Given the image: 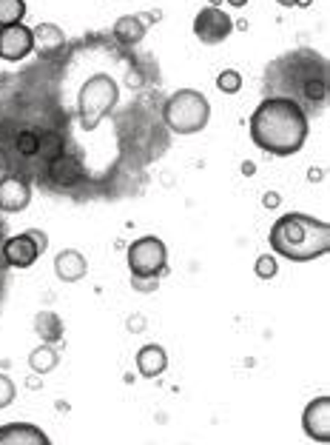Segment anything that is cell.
Wrapping results in <instances>:
<instances>
[{
	"label": "cell",
	"mask_w": 330,
	"mask_h": 445,
	"mask_svg": "<svg viewBox=\"0 0 330 445\" xmlns=\"http://www.w3.org/2000/svg\"><path fill=\"white\" fill-rule=\"evenodd\" d=\"M251 140L277 157H290L308 140V114L290 97H267L256 106L248 123Z\"/></svg>",
	"instance_id": "1"
},
{
	"label": "cell",
	"mask_w": 330,
	"mask_h": 445,
	"mask_svg": "<svg viewBox=\"0 0 330 445\" xmlns=\"http://www.w3.org/2000/svg\"><path fill=\"white\" fill-rule=\"evenodd\" d=\"M271 249L290 263H311L330 251V226L311 214H282L267 234Z\"/></svg>",
	"instance_id": "2"
},
{
	"label": "cell",
	"mask_w": 330,
	"mask_h": 445,
	"mask_svg": "<svg viewBox=\"0 0 330 445\" xmlns=\"http://www.w3.org/2000/svg\"><path fill=\"white\" fill-rule=\"evenodd\" d=\"M165 126L176 134H197L211 120V103L197 88H179L163 106Z\"/></svg>",
	"instance_id": "3"
},
{
	"label": "cell",
	"mask_w": 330,
	"mask_h": 445,
	"mask_svg": "<svg viewBox=\"0 0 330 445\" xmlns=\"http://www.w3.org/2000/svg\"><path fill=\"white\" fill-rule=\"evenodd\" d=\"M117 100H119V86L111 75L97 72L88 77L77 95V114L83 132H94L103 123V117L117 106Z\"/></svg>",
	"instance_id": "4"
},
{
	"label": "cell",
	"mask_w": 330,
	"mask_h": 445,
	"mask_svg": "<svg viewBox=\"0 0 330 445\" xmlns=\"http://www.w3.org/2000/svg\"><path fill=\"white\" fill-rule=\"evenodd\" d=\"M131 277H165L168 274V249L160 237L145 234L129 246Z\"/></svg>",
	"instance_id": "5"
},
{
	"label": "cell",
	"mask_w": 330,
	"mask_h": 445,
	"mask_svg": "<svg viewBox=\"0 0 330 445\" xmlns=\"http://www.w3.org/2000/svg\"><path fill=\"white\" fill-rule=\"evenodd\" d=\"M233 32V17L225 9H214V6H205L197 12L194 17V35L197 40H202L205 46H217L225 43Z\"/></svg>",
	"instance_id": "6"
},
{
	"label": "cell",
	"mask_w": 330,
	"mask_h": 445,
	"mask_svg": "<svg viewBox=\"0 0 330 445\" xmlns=\"http://www.w3.org/2000/svg\"><path fill=\"white\" fill-rule=\"evenodd\" d=\"M32 52H35V38H32V29L28 26L15 23V26L0 29V57H3V61L17 63Z\"/></svg>",
	"instance_id": "7"
},
{
	"label": "cell",
	"mask_w": 330,
	"mask_h": 445,
	"mask_svg": "<svg viewBox=\"0 0 330 445\" xmlns=\"http://www.w3.org/2000/svg\"><path fill=\"white\" fill-rule=\"evenodd\" d=\"M302 428L313 442H319V445L330 442V397H316L305 405Z\"/></svg>",
	"instance_id": "8"
},
{
	"label": "cell",
	"mask_w": 330,
	"mask_h": 445,
	"mask_svg": "<svg viewBox=\"0 0 330 445\" xmlns=\"http://www.w3.org/2000/svg\"><path fill=\"white\" fill-rule=\"evenodd\" d=\"M28 203H32V186L17 174H6L0 180V212L15 214V212H23Z\"/></svg>",
	"instance_id": "9"
},
{
	"label": "cell",
	"mask_w": 330,
	"mask_h": 445,
	"mask_svg": "<svg viewBox=\"0 0 330 445\" xmlns=\"http://www.w3.org/2000/svg\"><path fill=\"white\" fill-rule=\"evenodd\" d=\"M40 257V249L28 240V234H15L9 237V240L3 243V260L6 265H12V269H32V265L38 263Z\"/></svg>",
	"instance_id": "10"
},
{
	"label": "cell",
	"mask_w": 330,
	"mask_h": 445,
	"mask_svg": "<svg viewBox=\"0 0 330 445\" xmlns=\"http://www.w3.org/2000/svg\"><path fill=\"white\" fill-rule=\"evenodd\" d=\"M0 445H51V439L40 426L17 420L0 426Z\"/></svg>",
	"instance_id": "11"
},
{
	"label": "cell",
	"mask_w": 330,
	"mask_h": 445,
	"mask_svg": "<svg viewBox=\"0 0 330 445\" xmlns=\"http://www.w3.org/2000/svg\"><path fill=\"white\" fill-rule=\"evenodd\" d=\"M49 177L54 180V186H60V189H72V186L83 183L85 171H83V163H80L74 155H66V152H63L57 160L49 163Z\"/></svg>",
	"instance_id": "12"
},
{
	"label": "cell",
	"mask_w": 330,
	"mask_h": 445,
	"mask_svg": "<svg viewBox=\"0 0 330 445\" xmlns=\"http://www.w3.org/2000/svg\"><path fill=\"white\" fill-rule=\"evenodd\" d=\"M165 368H168V354H165L163 345L148 343V345H142V348L137 351V371H140L145 380L163 377Z\"/></svg>",
	"instance_id": "13"
},
{
	"label": "cell",
	"mask_w": 330,
	"mask_h": 445,
	"mask_svg": "<svg viewBox=\"0 0 330 445\" xmlns=\"http://www.w3.org/2000/svg\"><path fill=\"white\" fill-rule=\"evenodd\" d=\"M85 272H88V263H85V257L77 249H63L54 257V274H57V280L77 283V280L85 277Z\"/></svg>",
	"instance_id": "14"
},
{
	"label": "cell",
	"mask_w": 330,
	"mask_h": 445,
	"mask_svg": "<svg viewBox=\"0 0 330 445\" xmlns=\"http://www.w3.org/2000/svg\"><path fill=\"white\" fill-rule=\"evenodd\" d=\"M145 23L140 20V15H123L114 23V38L123 46H137L145 38Z\"/></svg>",
	"instance_id": "15"
},
{
	"label": "cell",
	"mask_w": 330,
	"mask_h": 445,
	"mask_svg": "<svg viewBox=\"0 0 330 445\" xmlns=\"http://www.w3.org/2000/svg\"><path fill=\"white\" fill-rule=\"evenodd\" d=\"M32 38H35V49H40V54L54 52V49H60L66 43L63 29H60L57 23H38L32 29Z\"/></svg>",
	"instance_id": "16"
},
{
	"label": "cell",
	"mask_w": 330,
	"mask_h": 445,
	"mask_svg": "<svg viewBox=\"0 0 330 445\" xmlns=\"http://www.w3.org/2000/svg\"><path fill=\"white\" fill-rule=\"evenodd\" d=\"M35 329L38 334L43 337V343H57V340H63V322H60V317L54 311H40L38 320H35Z\"/></svg>",
	"instance_id": "17"
},
{
	"label": "cell",
	"mask_w": 330,
	"mask_h": 445,
	"mask_svg": "<svg viewBox=\"0 0 330 445\" xmlns=\"http://www.w3.org/2000/svg\"><path fill=\"white\" fill-rule=\"evenodd\" d=\"M57 351L51 348V345H38L32 354H28V366H32V371L35 374H49V371H54L57 368Z\"/></svg>",
	"instance_id": "18"
},
{
	"label": "cell",
	"mask_w": 330,
	"mask_h": 445,
	"mask_svg": "<svg viewBox=\"0 0 330 445\" xmlns=\"http://www.w3.org/2000/svg\"><path fill=\"white\" fill-rule=\"evenodd\" d=\"M66 152V140H63V134L60 132H43L40 134V146H38V157H43V160H57L60 155Z\"/></svg>",
	"instance_id": "19"
},
{
	"label": "cell",
	"mask_w": 330,
	"mask_h": 445,
	"mask_svg": "<svg viewBox=\"0 0 330 445\" xmlns=\"http://www.w3.org/2000/svg\"><path fill=\"white\" fill-rule=\"evenodd\" d=\"M26 17V0H0V29L23 23Z\"/></svg>",
	"instance_id": "20"
},
{
	"label": "cell",
	"mask_w": 330,
	"mask_h": 445,
	"mask_svg": "<svg viewBox=\"0 0 330 445\" xmlns=\"http://www.w3.org/2000/svg\"><path fill=\"white\" fill-rule=\"evenodd\" d=\"M302 95L311 100V103H324V97H327V77L322 75V77H308L305 83H302Z\"/></svg>",
	"instance_id": "21"
},
{
	"label": "cell",
	"mask_w": 330,
	"mask_h": 445,
	"mask_svg": "<svg viewBox=\"0 0 330 445\" xmlns=\"http://www.w3.org/2000/svg\"><path fill=\"white\" fill-rule=\"evenodd\" d=\"M254 272H256L259 280H274L279 274V263H277L274 254H259L256 263H254Z\"/></svg>",
	"instance_id": "22"
},
{
	"label": "cell",
	"mask_w": 330,
	"mask_h": 445,
	"mask_svg": "<svg viewBox=\"0 0 330 445\" xmlns=\"http://www.w3.org/2000/svg\"><path fill=\"white\" fill-rule=\"evenodd\" d=\"M17 152L23 155V157H38V146H40V132H20L17 134Z\"/></svg>",
	"instance_id": "23"
},
{
	"label": "cell",
	"mask_w": 330,
	"mask_h": 445,
	"mask_svg": "<svg viewBox=\"0 0 330 445\" xmlns=\"http://www.w3.org/2000/svg\"><path fill=\"white\" fill-rule=\"evenodd\" d=\"M217 88L222 95H236L239 88H242V75H239L236 69H225V72H220V77H217Z\"/></svg>",
	"instance_id": "24"
},
{
	"label": "cell",
	"mask_w": 330,
	"mask_h": 445,
	"mask_svg": "<svg viewBox=\"0 0 330 445\" xmlns=\"http://www.w3.org/2000/svg\"><path fill=\"white\" fill-rule=\"evenodd\" d=\"M15 382L6 377V374H0V408H9L15 403Z\"/></svg>",
	"instance_id": "25"
},
{
	"label": "cell",
	"mask_w": 330,
	"mask_h": 445,
	"mask_svg": "<svg viewBox=\"0 0 330 445\" xmlns=\"http://www.w3.org/2000/svg\"><path fill=\"white\" fill-rule=\"evenodd\" d=\"M131 288L140 294H151L160 288V277H131Z\"/></svg>",
	"instance_id": "26"
},
{
	"label": "cell",
	"mask_w": 330,
	"mask_h": 445,
	"mask_svg": "<svg viewBox=\"0 0 330 445\" xmlns=\"http://www.w3.org/2000/svg\"><path fill=\"white\" fill-rule=\"evenodd\" d=\"M26 234H28V240H32V243L40 249V254L49 249V234H46V231H40V228H28Z\"/></svg>",
	"instance_id": "27"
},
{
	"label": "cell",
	"mask_w": 330,
	"mask_h": 445,
	"mask_svg": "<svg viewBox=\"0 0 330 445\" xmlns=\"http://www.w3.org/2000/svg\"><path fill=\"white\" fill-rule=\"evenodd\" d=\"M279 203H282L279 192H265V194H262V205H265V209H277Z\"/></svg>",
	"instance_id": "28"
},
{
	"label": "cell",
	"mask_w": 330,
	"mask_h": 445,
	"mask_svg": "<svg viewBox=\"0 0 330 445\" xmlns=\"http://www.w3.org/2000/svg\"><path fill=\"white\" fill-rule=\"evenodd\" d=\"M6 174H9V157H6L3 148H0V180H3Z\"/></svg>",
	"instance_id": "29"
},
{
	"label": "cell",
	"mask_w": 330,
	"mask_h": 445,
	"mask_svg": "<svg viewBox=\"0 0 330 445\" xmlns=\"http://www.w3.org/2000/svg\"><path fill=\"white\" fill-rule=\"evenodd\" d=\"M308 180H311V183H322V180H324V171H322V169H311V171H308Z\"/></svg>",
	"instance_id": "30"
},
{
	"label": "cell",
	"mask_w": 330,
	"mask_h": 445,
	"mask_svg": "<svg viewBox=\"0 0 330 445\" xmlns=\"http://www.w3.org/2000/svg\"><path fill=\"white\" fill-rule=\"evenodd\" d=\"M129 329H131V331H142V329H145V320H142V317H131V320H129Z\"/></svg>",
	"instance_id": "31"
},
{
	"label": "cell",
	"mask_w": 330,
	"mask_h": 445,
	"mask_svg": "<svg viewBox=\"0 0 330 445\" xmlns=\"http://www.w3.org/2000/svg\"><path fill=\"white\" fill-rule=\"evenodd\" d=\"M242 174H245V177H251V174H256V163H251V160H245V163H242Z\"/></svg>",
	"instance_id": "32"
},
{
	"label": "cell",
	"mask_w": 330,
	"mask_h": 445,
	"mask_svg": "<svg viewBox=\"0 0 330 445\" xmlns=\"http://www.w3.org/2000/svg\"><path fill=\"white\" fill-rule=\"evenodd\" d=\"M228 3H231L233 9H242V6H248V0H228Z\"/></svg>",
	"instance_id": "33"
},
{
	"label": "cell",
	"mask_w": 330,
	"mask_h": 445,
	"mask_svg": "<svg viewBox=\"0 0 330 445\" xmlns=\"http://www.w3.org/2000/svg\"><path fill=\"white\" fill-rule=\"evenodd\" d=\"M311 3H313V0H296V6H299V9H308Z\"/></svg>",
	"instance_id": "34"
},
{
	"label": "cell",
	"mask_w": 330,
	"mask_h": 445,
	"mask_svg": "<svg viewBox=\"0 0 330 445\" xmlns=\"http://www.w3.org/2000/svg\"><path fill=\"white\" fill-rule=\"evenodd\" d=\"M279 6H296V0H277Z\"/></svg>",
	"instance_id": "35"
},
{
	"label": "cell",
	"mask_w": 330,
	"mask_h": 445,
	"mask_svg": "<svg viewBox=\"0 0 330 445\" xmlns=\"http://www.w3.org/2000/svg\"><path fill=\"white\" fill-rule=\"evenodd\" d=\"M220 3L222 0H208V6H214V9H220Z\"/></svg>",
	"instance_id": "36"
}]
</instances>
